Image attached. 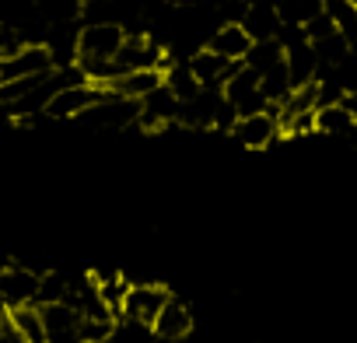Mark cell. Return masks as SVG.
<instances>
[{"label": "cell", "mask_w": 357, "mask_h": 343, "mask_svg": "<svg viewBox=\"0 0 357 343\" xmlns=\"http://www.w3.org/2000/svg\"><path fill=\"white\" fill-rule=\"evenodd\" d=\"M116 70L126 74V70H161L168 63V49L161 43H154L151 36H137V32H126V39L119 43L116 56H112Z\"/></svg>", "instance_id": "cell-1"}, {"label": "cell", "mask_w": 357, "mask_h": 343, "mask_svg": "<svg viewBox=\"0 0 357 343\" xmlns=\"http://www.w3.org/2000/svg\"><path fill=\"white\" fill-rule=\"evenodd\" d=\"M137 119H140V102L119 98L112 91H105L95 105H88L77 116L81 126H109V130H130V126H137Z\"/></svg>", "instance_id": "cell-2"}, {"label": "cell", "mask_w": 357, "mask_h": 343, "mask_svg": "<svg viewBox=\"0 0 357 343\" xmlns=\"http://www.w3.org/2000/svg\"><path fill=\"white\" fill-rule=\"evenodd\" d=\"M221 95L238 109V116L270 109V102H266L263 91H259V74H256L252 67H245V63H235V67H231V74H228L225 84H221Z\"/></svg>", "instance_id": "cell-3"}, {"label": "cell", "mask_w": 357, "mask_h": 343, "mask_svg": "<svg viewBox=\"0 0 357 343\" xmlns=\"http://www.w3.org/2000/svg\"><path fill=\"white\" fill-rule=\"evenodd\" d=\"M126 29L119 22H88L77 32V60H112Z\"/></svg>", "instance_id": "cell-4"}, {"label": "cell", "mask_w": 357, "mask_h": 343, "mask_svg": "<svg viewBox=\"0 0 357 343\" xmlns=\"http://www.w3.org/2000/svg\"><path fill=\"white\" fill-rule=\"evenodd\" d=\"M168 287L161 284H130L126 294H123V305H119V315L123 322H137V326H147L154 322V315L161 312V305L168 301Z\"/></svg>", "instance_id": "cell-5"}, {"label": "cell", "mask_w": 357, "mask_h": 343, "mask_svg": "<svg viewBox=\"0 0 357 343\" xmlns=\"http://www.w3.org/2000/svg\"><path fill=\"white\" fill-rule=\"evenodd\" d=\"M50 70H53V56L39 43H29V46L15 49L11 56H0V84H11L22 77H39Z\"/></svg>", "instance_id": "cell-6"}, {"label": "cell", "mask_w": 357, "mask_h": 343, "mask_svg": "<svg viewBox=\"0 0 357 343\" xmlns=\"http://www.w3.org/2000/svg\"><path fill=\"white\" fill-rule=\"evenodd\" d=\"M242 147L249 151H266L277 137H280V119L273 109H263V112H249V116H238V123L228 130Z\"/></svg>", "instance_id": "cell-7"}, {"label": "cell", "mask_w": 357, "mask_h": 343, "mask_svg": "<svg viewBox=\"0 0 357 343\" xmlns=\"http://www.w3.org/2000/svg\"><path fill=\"white\" fill-rule=\"evenodd\" d=\"M39 277H43V273H36V270H29V266H18V263L0 266V305H4V308L36 305Z\"/></svg>", "instance_id": "cell-8"}, {"label": "cell", "mask_w": 357, "mask_h": 343, "mask_svg": "<svg viewBox=\"0 0 357 343\" xmlns=\"http://www.w3.org/2000/svg\"><path fill=\"white\" fill-rule=\"evenodd\" d=\"M102 95H105V88L88 84V81L70 84V88H60V91H53V98L46 102L43 116H50V119H77V116H81L88 105H95Z\"/></svg>", "instance_id": "cell-9"}, {"label": "cell", "mask_w": 357, "mask_h": 343, "mask_svg": "<svg viewBox=\"0 0 357 343\" xmlns=\"http://www.w3.org/2000/svg\"><path fill=\"white\" fill-rule=\"evenodd\" d=\"M43 326H46V343H84L81 340V315L70 301H53L39 305Z\"/></svg>", "instance_id": "cell-10"}, {"label": "cell", "mask_w": 357, "mask_h": 343, "mask_svg": "<svg viewBox=\"0 0 357 343\" xmlns=\"http://www.w3.org/2000/svg\"><path fill=\"white\" fill-rule=\"evenodd\" d=\"M151 333L161 340V343H178V340H186L193 333V312L178 301V298H168L161 305V312L154 315L151 322Z\"/></svg>", "instance_id": "cell-11"}, {"label": "cell", "mask_w": 357, "mask_h": 343, "mask_svg": "<svg viewBox=\"0 0 357 343\" xmlns=\"http://www.w3.org/2000/svg\"><path fill=\"white\" fill-rule=\"evenodd\" d=\"M249 46H252V39H249V32L238 22H221L211 32V39H207V49H214L218 56H225L231 63H242L245 53H249Z\"/></svg>", "instance_id": "cell-12"}, {"label": "cell", "mask_w": 357, "mask_h": 343, "mask_svg": "<svg viewBox=\"0 0 357 343\" xmlns=\"http://www.w3.org/2000/svg\"><path fill=\"white\" fill-rule=\"evenodd\" d=\"M186 63H190V70H193V77H197V84H200V88H221V84H225V77H228V74H231V67H235L231 60L218 56V53H214V49H207V46H204V49H197Z\"/></svg>", "instance_id": "cell-13"}, {"label": "cell", "mask_w": 357, "mask_h": 343, "mask_svg": "<svg viewBox=\"0 0 357 343\" xmlns=\"http://www.w3.org/2000/svg\"><path fill=\"white\" fill-rule=\"evenodd\" d=\"M154 88H161V70H126L105 84V91H112L119 98H133V102L147 98Z\"/></svg>", "instance_id": "cell-14"}, {"label": "cell", "mask_w": 357, "mask_h": 343, "mask_svg": "<svg viewBox=\"0 0 357 343\" xmlns=\"http://www.w3.org/2000/svg\"><path fill=\"white\" fill-rule=\"evenodd\" d=\"M238 25L249 32V39H252V43L277 39V36H280V29H284V25H280V15H277V8H270V4H249Z\"/></svg>", "instance_id": "cell-15"}, {"label": "cell", "mask_w": 357, "mask_h": 343, "mask_svg": "<svg viewBox=\"0 0 357 343\" xmlns=\"http://www.w3.org/2000/svg\"><path fill=\"white\" fill-rule=\"evenodd\" d=\"M312 126H315V133H326V137H347L350 130H357L354 119L347 116V109H343L340 102H322V105H315Z\"/></svg>", "instance_id": "cell-16"}, {"label": "cell", "mask_w": 357, "mask_h": 343, "mask_svg": "<svg viewBox=\"0 0 357 343\" xmlns=\"http://www.w3.org/2000/svg\"><path fill=\"white\" fill-rule=\"evenodd\" d=\"M161 84H165L178 102H186V98H193V95L200 91V84H197L190 63H172V60L161 67Z\"/></svg>", "instance_id": "cell-17"}, {"label": "cell", "mask_w": 357, "mask_h": 343, "mask_svg": "<svg viewBox=\"0 0 357 343\" xmlns=\"http://www.w3.org/2000/svg\"><path fill=\"white\" fill-rule=\"evenodd\" d=\"M11 319L29 343H46V326H43L39 305H18V308H11Z\"/></svg>", "instance_id": "cell-18"}, {"label": "cell", "mask_w": 357, "mask_h": 343, "mask_svg": "<svg viewBox=\"0 0 357 343\" xmlns=\"http://www.w3.org/2000/svg\"><path fill=\"white\" fill-rule=\"evenodd\" d=\"M326 4L322 0H280L277 4V15H280V25H294L301 29L308 18H315Z\"/></svg>", "instance_id": "cell-19"}, {"label": "cell", "mask_w": 357, "mask_h": 343, "mask_svg": "<svg viewBox=\"0 0 357 343\" xmlns=\"http://www.w3.org/2000/svg\"><path fill=\"white\" fill-rule=\"evenodd\" d=\"M0 343H29V340L22 336V329L15 326L11 308H4V305H0Z\"/></svg>", "instance_id": "cell-20"}, {"label": "cell", "mask_w": 357, "mask_h": 343, "mask_svg": "<svg viewBox=\"0 0 357 343\" xmlns=\"http://www.w3.org/2000/svg\"><path fill=\"white\" fill-rule=\"evenodd\" d=\"M343 109H347V116L354 119V126H357V88H350V91H343L340 98H336Z\"/></svg>", "instance_id": "cell-21"}, {"label": "cell", "mask_w": 357, "mask_h": 343, "mask_svg": "<svg viewBox=\"0 0 357 343\" xmlns=\"http://www.w3.org/2000/svg\"><path fill=\"white\" fill-rule=\"evenodd\" d=\"M354 15H357V8H354Z\"/></svg>", "instance_id": "cell-22"}, {"label": "cell", "mask_w": 357, "mask_h": 343, "mask_svg": "<svg viewBox=\"0 0 357 343\" xmlns=\"http://www.w3.org/2000/svg\"><path fill=\"white\" fill-rule=\"evenodd\" d=\"M109 343H112V340H109Z\"/></svg>", "instance_id": "cell-23"}]
</instances>
